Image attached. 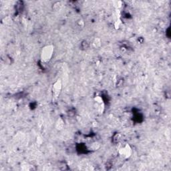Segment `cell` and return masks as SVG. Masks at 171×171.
<instances>
[{
  "label": "cell",
  "mask_w": 171,
  "mask_h": 171,
  "mask_svg": "<svg viewBox=\"0 0 171 171\" xmlns=\"http://www.w3.org/2000/svg\"><path fill=\"white\" fill-rule=\"evenodd\" d=\"M53 47L52 46H45L41 50V59L44 62H49L53 56Z\"/></svg>",
  "instance_id": "obj_1"
},
{
  "label": "cell",
  "mask_w": 171,
  "mask_h": 171,
  "mask_svg": "<svg viewBox=\"0 0 171 171\" xmlns=\"http://www.w3.org/2000/svg\"><path fill=\"white\" fill-rule=\"evenodd\" d=\"M61 88H62V84L60 80H58L57 82L53 84V97L55 99H56L59 96L61 92Z\"/></svg>",
  "instance_id": "obj_2"
},
{
  "label": "cell",
  "mask_w": 171,
  "mask_h": 171,
  "mask_svg": "<svg viewBox=\"0 0 171 171\" xmlns=\"http://www.w3.org/2000/svg\"><path fill=\"white\" fill-rule=\"evenodd\" d=\"M120 153L124 158H128L131 154V148L128 145H126L124 147H123L121 149L120 151Z\"/></svg>",
  "instance_id": "obj_3"
},
{
  "label": "cell",
  "mask_w": 171,
  "mask_h": 171,
  "mask_svg": "<svg viewBox=\"0 0 171 171\" xmlns=\"http://www.w3.org/2000/svg\"><path fill=\"white\" fill-rule=\"evenodd\" d=\"M93 46L95 47H99L101 46V41L99 38H96L95 40L93 41Z\"/></svg>",
  "instance_id": "obj_4"
}]
</instances>
